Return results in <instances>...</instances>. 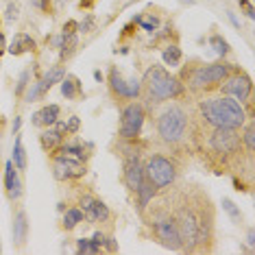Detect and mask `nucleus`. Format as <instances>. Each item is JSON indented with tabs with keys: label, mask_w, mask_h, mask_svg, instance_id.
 Wrapping results in <instances>:
<instances>
[{
	"label": "nucleus",
	"mask_w": 255,
	"mask_h": 255,
	"mask_svg": "<svg viewBox=\"0 0 255 255\" xmlns=\"http://www.w3.org/2000/svg\"><path fill=\"white\" fill-rule=\"evenodd\" d=\"M77 253H90V255H96V253H101V247L94 245V242L88 240V238H79V240H77Z\"/></svg>",
	"instance_id": "bb28decb"
},
{
	"label": "nucleus",
	"mask_w": 255,
	"mask_h": 255,
	"mask_svg": "<svg viewBox=\"0 0 255 255\" xmlns=\"http://www.w3.org/2000/svg\"><path fill=\"white\" fill-rule=\"evenodd\" d=\"M140 90H142V81L135 79V77H131L125 83V98H135L137 94H140Z\"/></svg>",
	"instance_id": "c85d7f7f"
},
{
	"label": "nucleus",
	"mask_w": 255,
	"mask_h": 255,
	"mask_svg": "<svg viewBox=\"0 0 255 255\" xmlns=\"http://www.w3.org/2000/svg\"><path fill=\"white\" fill-rule=\"evenodd\" d=\"M153 194H155V185L150 183V181H142V185L137 188V196H140V210H144V207L148 205V201L153 199Z\"/></svg>",
	"instance_id": "b1692460"
},
{
	"label": "nucleus",
	"mask_w": 255,
	"mask_h": 255,
	"mask_svg": "<svg viewBox=\"0 0 255 255\" xmlns=\"http://www.w3.org/2000/svg\"><path fill=\"white\" fill-rule=\"evenodd\" d=\"M229 77V66L227 63H210V66H203L192 74V85L194 88H205L212 83H220L223 79Z\"/></svg>",
	"instance_id": "6e6552de"
},
{
	"label": "nucleus",
	"mask_w": 255,
	"mask_h": 255,
	"mask_svg": "<svg viewBox=\"0 0 255 255\" xmlns=\"http://www.w3.org/2000/svg\"><path fill=\"white\" fill-rule=\"evenodd\" d=\"M153 229L157 238L161 240V245L172 249V251H179L183 247L181 242V234H179V227H177V220L175 218H157L153 223Z\"/></svg>",
	"instance_id": "0eeeda50"
},
{
	"label": "nucleus",
	"mask_w": 255,
	"mask_h": 255,
	"mask_svg": "<svg viewBox=\"0 0 255 255\" xmlns=\"http://www.w3.org/2000/svg\"><path fill=\"white\" fill-rule=\"evenodd\" d=\"M79 223H83V212L77 210V207H72V210L63 214V227L66 229H74Z\"/></svg>",
	"instance_id": "393cba45"
},
{
	"label": "nucleus",
	"mask_w": 255,
	"mask_h": 255,
	"mask_svg": "<svg viewBox=\"0 0 255 255\" xmlns=\"http://www.w3.org/2000/svg\"><path fill=\"white\" fill-rule=\"evenodd\" d=\"M33 4H35V7H39L42 11H48L50 9V0H31Z\"/></svg>",
	"instance_id": "ea45409f"
},
{
	"label": "nucleus",
	"mask_w": 255,
	"mask_h": 255,
	"mask_svg": "<svg viewBox=\"0 0 255 255\" xmlns=\"http://www.w3.org/2000/svg\"><path fill=\"white\" fill-rule=\"evenodd\" d=\"M148 175V181L155 185V188H166V185H170L175 181V166L170 164L166 157H161V155H153V157L148 159L146 164V170H144Z\"/></svg>",
	"instance_id": "39448f33"
},
{
	"label": "nucleus",
	"mask_w": 255,
	"mask_h": 255,
	"mask_svg": "<svg viewBox=\"0 0 255 255\" xmlns=\"http://www.w3.org/2000/svg\"><path fill=\"white\" fill-rule=\"evenodd\" d=\"M144 125V109L137 103H131L129 107H125L123 118H120V135L125 140H133L137 137V133L142 131Z\"/></svg>",
	"instance_id": "423d86ee"
},
{
	"label": "nucleus",
	"mask_w": 255,
	"mask_h": 255,
	"mask_svg": "<svg viewBox=\"0 0 255 255\" xmlns=\"http://www.w3.org/2000/svg\"><path fill=\"white\" fill-rule=\"evenodd\" d=\"M144 181V168L140 164V159H137V155L135 157H129L127 159V166H125V183H127V188L133 190V192H137V188L142 185Z\"/></svg>",
	"instance_id": "4468645a"
},
{
	"label": "nucleus",
	"mask_w": 255,
	"mask_h": 255,
	"mask_svg": "<svg viewBox=\"0 0 255 255\" xmlns=\"http://www.w3.org/2000/svg\"><path fill=\"white\" fill-rule=\"evenodd\" d=\"M59 118V105H46L44 109L33 116V125L35 127H53Z\"/></svg>",
	"instance_id": "a211bd4d"
},
{
	"label": "nucleus",
	"mask_w": 255,
	"mask_h": 255,
	"mask_svg": "<svg viewBox=\"0 0 255 255\" xmlns=\"http://www.w3.org/2000/svg\"><path fill=\"white\" fill-rule=\"evenodd\" d=\"M144 85H146L148 96L153 101H168V98L181 94V83L175 77H170L161 66L148 68L146 77H144Z\"/></svg>",
	"instance_id": "f03ea898"
},
{
	"label": "nucleus",
	"mask_w": 255,
	"mask_h": 255,
	"mask_svg": "<svg viewBox=\"0 0 255 255\" xmlns=\"http://www.w3.org/2000/svg\"><path fill=\"white\" fill-rule=\"evenodd\" d=\"M249 245H251V249H253V245H255V234H253V229L249 231Z\"/></svg>",
	"instance_id": "a18cd8bd"
},
{
	"label": "nucleus",
	"mask_w": 255,
	"mask_h": 255,
	"mask_svg": "<svg viewBox=\"0 0 255 255\" xmlns=\"http://www.w3.org/2000/svg\"><path fill=\"white\" fill-rule=\"evenodd\" d=\"M105 245H107L109 251H118V245H116L114 238H105Z\"/></svg>",
	"instance_id": "a19ab883"
},
{
	"label": "nucleus",
	"mask_w": 255,
	"mask_h": 255,
	"mask_svg": "<svg viewBox=\"0 0 255 255\" xmlns=\"http://www.w3.org/2000/svg\"><path fill=\"white\" fill-rule=\"evenodd\" d=\"M227 15H229V20L234 22V26H236V28H240V22H238V18H236L234 13H231V11H227Z\"/></svg>",
	"instance_id": "37998d69"
},
{
	"label": "nucleus",
	"mask_w": 255,
	"mask_h": 255,
	"mask_svg": "<svg viewBox=\"0 0 255 255\" xmlns=\"http://www.w3.org/2000/svg\"><path fill=\"white\" fill-rule=\"evenodd\" d=\"M63 77H66V70H63L61 66L50 68V70L46 72L44 77L37 81V83H33V85H31V90L26 92V103H33V101H37L39 96H44L46 92L53 88L55 83H61V79H63Z\"/></svg>",
	"instance_id": "1a4fd4ad"
},
{
	"label": "nucleus",
	"mask_w": 255,
	"mask_h": 255,
	"mask_svg": "<svg viewBox=\"0 0 255 255\" xmlns=\"http://www.w3.org/2000/svg\"><path fill=\"white\" fill-rule=\"evenodd\" d=\"M53 168H55V177L57 179H79V177L85 175V166L81 164V161L63 157V155H59V157L55 159Z\"/></svg>",
	"instance_id": "ddd939ff"
},
{
	"label": "nucleus",
	"mask_w": 255,
	"mask_h": 255,
	"mask_svg": "<svg viewBox=\"0 0 255 255\" xmlns=\"http://www.w3.org/2000/svg\"><path fill=\"white\" fill-rule=\"evenodd\" d=\"M185 125H188V118H185L183 109L168 107L166 112L159 116L157 131L164 142H177V140H181V135L185 133Z\"/></svg>",
	"instance_id": "7ed1b4c3"
},
{
	"label": "nucleus",
	"mask_w": 255,
	"mask_h": 255,
	"mask_svg": "<svg viewBox=\"0 0 255 255\" xmlns=\"http://www.w3.org/2000/svg\"><path fill=\"white\" fill-rule=\"evenodd\" d=\"M203 118L207 120V125H212L214 129H238L245 125V109L229 96H220V98H207L201 105Z\"/></svg>",
	"instance_id": "f257e3e1"
},
{
	"label": "nucleus",
	"mask_w": 255,
	"mask_h": 255,
	"mask_svg": "<svg viewBox=\"0 0 255 255\" xmlns=\"http://www.w3.org/2000/svg\"><path fill=\"white\" fill-rule=\"evenodd\" d=\"M20 125H22V118H15V120H13V133L20 131Z\"/></svg>",
	"instance_id": "c03bdc74"
},
{
	"label": "nucleus",
	"mask_w": 255,
	"mask_h": 255,
	"mask_svg": "<svg viewBox=\"0 0 255 255\" xmlns=\"http://www.w3.org/2000/svg\"><path fill=\"white\" fill-rule=\"evenodd\" d=\"M77 28H79V24L74 20H68L66 24H63V31H61V35H74L77 33Z\"/></svg>",
	"instance_id": "72a5a7b5"
},
{
	"label": "nucleus",
	"mask_w": 255,
	"mask_h": 255,
	"mask_svg": "<svg viewBox=\"0 0 255 255\" xmlns=\"http://www.w3.org/2000/svg\"><path fill=\"white\" fill-rule=\"evenodd\" d=\"M109 83H112L114 92L125 96V81H123V74L118 72V68H112V72H109Z\"/></svg>",
	"instance_id": "cd10ccee"
},
{
	"label": "nucleus",
	"mask_w": 255,
	"mask_h": 255,
	"mask_svg": "<svg viewBox=\"0 0 255 255\" xmlns=\"http://www.w3.org/2000/svg\"><path fill=\"white\" fill-rule=\"evenodd\" d=\"M28 77H31V72H28V70H24L20 74V81H18V85H15V94H22V92H24L26 83H28Z\"/></svg>",
	"instance_id": "473e14b6"
},
{
	"label": "nucleus",
	"mask_w": 255,
	"mask_h": 255,
	"mask_svg": "<svg viewBox=\"0 0 255 255\" xmlns=\"http://www.w3.org/2000/svg\"><path fill=\"white\" fill-rule=\"evenodd\" d=\"M135 24H140L144 31L153 33V31H157V26H159V18H157V15H153V13H148V15H137V18H135Z\"/></svg>",
	"instance_id": "a878e982"
},
{
	"label": "nucleus",
	"mask_w": 255,
	"mask_h": 255,
	"mask_svg": "<svg viewBox=\"0 0 255 255\" xmlns=\"http://www.w3.org/2000/svg\"><path fill=\"white\" fill-rule=\"evenodd\" d=\"M59 153L63 155V157H70V159H85V148L81 146V144H63V146L59 148Z\"/></svg>",
	"instance_id": "5701e85b"
},
{
	"label": "nucleus",
	"mask_w": 255,
	"mask_h": 255,
	"mask_svg": "<svg viewBox=\"0 0 255 255\" xmlns=\"http://www.w3.org/2000/svg\"><path fill=\"white\" fill-rule=\"evenodd\" d=\"M210 44H212V48L216 50V55H220V57H225V55L229 53V44L225 42L220 35H212L210 37Z\"/></svg>",
	"instance_id": "c756f323"
},
{
	"label": "nucleus",
	"mask_w": 255,
	"mask_h": 255,
	"mask_svg": "<svg viewBox=\"0 0 255 255\" xmlns=\"http://www.w3.org/2000/svg\"><path fill=\"white\" fill-rule=\"evenodd\" d=\"M210 144L216 153L229 155V153H236L238 150V146H240V137H238L236 129H216L210 137Z\"/></svg>",
	"instance_id": "9d476101"
},
{
	"label": "nucleus",
	"mask_w": 255,
	"mask_h": 255,
	"mask_svg": "<svg viewBox=\"0 0 255 255\" xmlns=\"http://www.w3.org/2000/svg\"><path fill=\"white\" fill-rule=\"evenodd\" d=\"M4 50H7V39H4V35L0 33V57H2Z\"/></svg>",
	"instance_id": "79ce46f5"
},
{
	"label": "nucleus",
	"mask_w": 255,
	"mask_h": 255,
	"mask_svg": "<svg viewBox=\"0 0 255 255\" xmlns=\"http://www.w3.org/2000/svg\"><path fill=\"white\" fill-rule=\"evenodd\" d=\"M253 135H255V129H253V123L245 129V142H247V148H249V153H253L255 150V144H253Z\"/></svg>",
	"instance_id": "2f4dec72"
},
{
	"label": "nucleus",
	"mask_w": 255,
	"mask_h": 255,
	"mask_svg": "<svg viewBox=\"0 0 255 255\" xmlns=\"http://www.w3.org/2000/svg\"><path fill=\"white\" fill-rule=\"evenodd\" d=\"M240 7L245 9V13H247V18H255V11H253V7H251V2L249 0H240Z\"/></svg>",
	"instance_id": "e433bc0d"
},
{
	"label": "nucleus",
	"mask_w": 255,
	"mask_h": 255,
	"mask_svg": "<svg viewBox=\"0 0 255 255\" xmlns=\"http://www.w3.org/2000/svg\"><path fill=\"white\" fill-rule=\"evenodd\" d=\"M63 133H66V123H55V129H46L42 133V144L44 148L55 150L63 140Z\"/></svg>",
	"instance_id": "f3484780"
},
{
	"label": "nucleus",
	"mask_w": 255,
	"mask_h": 255,
	"mask_svg": "<svg viewBox=\"0 0 255 255\" xmlns=\"http://www.w3.org/2000/svg\"><path fill=\"white\" fill-rule=\"evenodd\" d=\"M18 11H20L18 4H9L7 7V20H18Z\"/></svg>",
	"instance_id": "4c0bfd02"
},
{
	"label": "nucleus",
	"mask_w": 255,
	"mask_h": 255,
	"mask_svg": "<svg viewBox=\"0 0 255 255\" xmlns=\"http://www.w3.org/2000/svg\"><path fill=\"white\" fill-rule=\"evenodd\" d=\"M94 79H96V81H103V74H101V70H96V72H94Z\"/></svg>",
	"instance_id": "49530a36"
},
{
	"label": "nucleus",
	"mask_w": 255,
	"mask_h": 255,
	"mask_svg": "<svg viewBox=\"0 0 255 255\" xmlns=\"http://www.w3.org/2000/svg\"><path fill=\"white\" fill-rule=\"evenodd\" d=\"M26 234H28L26 214L24 212H18V214H15V220H13V240L18 242V245H24Z\"/></svg>",
	"instance_id": "6ab92c4d"
},
{
	"label": "nucleus",
	"mask_w": 255,
	"mask_h": 255,
	"mask_svg": "<svg viewBox=\"0 0 255 255\" xmlns=\"http://www.w3.org/2000/svg\"><path fill=\"white\" fill-rule=\"evenodd\" d=\"M251 90H253V83L251 79L247 77V74H236V77H229L227 83H225L223 92L231 98H236V101H249V96H251Z\"/></svg>",
	"instance_id": "9b49d317"
},
{
	"label": "nucleus",
	"mask_w": 255,
	"mask_h": 255,
	"mask_svg": "<svg viewBox=\"0 0 255 255\" xmlns=\"http://www.w3.org/2000/svg\"><path fill=\"white\" fill-rule=\"evenodd\" d=\"M92 242H94V245H98V247H103V245H105V234L96 231V234L92 236Z\"/></svg>",
	"instance_id": "58836bf2"
},
{
	"label": "nucleus",
	"mask_w": 255,
	"mask_h": 255,
	"mask_svg": "<svg viewBox=\"0 0 255 255\" xmlns=\"http://www.w3.org/2000/svg\"><path fill=\"white\" fill-rule=\"evenodd\" d=\"M31 50H35V39L31 35H26V33H15L13 39H11V44L7 46V53L13 55V57L31 53Z\"/></svg>",
	"instance_id": "dca6fc26"
},
{
	"label": "nucleus",
	"mask_w": 255,
	"mask_h": 255,
	"mask_svg": "<svg viewBox=\"0 0 255 255\" xmlns=\"http://www.w3.org/2000/svg\"><path fill=\"white\" fill-rule=\"evenodd\" d=\"M223 210L229 214L234 223H240V220H242V214H240V210H238V207H236V203L231 201V199H223Z\"/></svg>",
	"instance_id": "7c9ffc66"
},
{
	"label": "nucleus",
	"mask_w": 255,
	"mask_h": 255,
	"mask_svg": "<svg viewBox=\"0 0 255 255\" xmlns=\"http://www.w3.org/2000/svg\"><path fill=\"white\" fill-rule=\"evenodd\" d=\"M177 227H179V234H181V242L188 249H192L196 242H201L203 236H205V223H203V218L196 216L188 207L179 212Z\"/></svg>",
	"instance_id": "20e7f679"
},
{
	"label": "nucleus",
	"mask_w": 255,
	"mask_h": 255,
	"mask_svg": "<svg viewBox=\"0 0 255 255\" xmlns=\"http://www.w3.org/2000/svg\"><path fill=\"white\" fill-rule=\"evenodd\" d=\"M92 26H94V18H92V15H88V18H85V20L79 24V31L88 33V31H92Z\"/></svg>",
	"instance_id": "c9c22d12"
},
{
	"label": "nucleus",
	"mask_w": 255,
	"mask_h": 255,
	"mask_svg": "<svg viewBox=\"0 0 255 255\" xmlns=\"http://www.w3.org/2000/svg\"><path fill=\"white\" fill-rule=\"evenodd\" d=\"M79 127H81V120L77 118V116H72V118L68 120V125H66V133H77Z\"/></svg>",
	"instance_id": "f704fd0d"
},
{
	"label": "nucleus",
	"mask_w": 255,
	"mask_h": 255,
	"mask_svg": "<svg viewBox=\"0 0 255 255\" xmlns=\"http://www.w3.org/2000/svg\"><path fill=\"white\" fill-rule=\"evenodd\" d=\"M164 63L166 66H170V68H177L179 63H181V48L179 46H166V50H164Z\"/></svg>",
	"instance_id": "4be33fe9"
},
{
	"label": "nucleus",
	"mask_w": 255,
	"mask_h": 255,
	"mask_svg": "<svg viewBox=\"0 0 255 255\" xmlns=\"http://www.w3.org/2000/svg\"><path fill=\"white\" fill-rule=\"evenodd\" d=\"M61 94L66 98L74 101L81 94V81L77 77H63L61 79Z\"/></svg>",
	"instance_id": "aec40b11"
},
{
	"label": "nucleus",
	"mask_w": 255,
	"mask_h": 255,
	"mask_svg": "<svg viewBox=\"0 0 255 255\" xmlns=\"http://www.w3.org/2000/svg\"><path fill=\"white\" fill-rule=\"evenodd\" d=\"M4 188H7L9 199L18 201L22 196V183H20L18 172H15V166H13V161L11 159L4 164Z\"/></svg>",
	"instance_id": "2eb2a0df"
},
{
	"label": "nucleus",
	"mask_w": 255,
	"mask_h": 255,
	"mask_svg": "<svg viewBox=\"0 0 255 255\" xmlns=\"http://www.w3.org/2000/svg\"><path fill=\"white\" fill-rule=\"evenodd\" d=\"M13 166L18 170H26V153H24V146H22V137L18 135L15 137V144H13Z\"/></svg>",
	"instance_id": "412c9836"
},
{
	"label": "nucleus",
	"mask_w": 255,
	"mask_h": 255,
	"mask_svg": "<svg viewBox=\"0 0 255 255\" xmlns=\"http://www.w3.org/2000/svg\"><path fill=\"white\" fill-rule=\"evenodd\" d=\"M81 212H83V218H88L90 223H105L109 220V210L103 201L94 199V196H83L81 199Z\"/></svg>",
	"instance_id": "f8f14e48"
}]
</instances>
